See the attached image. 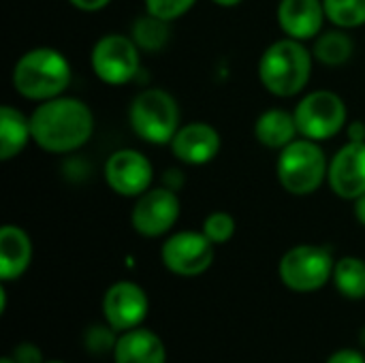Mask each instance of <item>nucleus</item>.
I'll list each match as a JSON object with an SVG mask.
<instances>
[{
    "label": "nucleus",
    "mask_w": 365,
    "mask_h": 363,
    "mask_svg": "<svg viewBox=\"0 0 365 363\" xmlns=\"http://www.w3.org/2000/svg\"><path fill=\"white\" fill-rule=\"evenodd\" d=\"M32 141L49 154H73L81 150L94 133L90 105L75 96L43 101L30 113Z\"/></svg>",
    "instance_id": "1"
},
{
    "label": "nucleus",
    "mask_w": 365,
    "mask_h": 363,
    "mask_svg": "<svg viewBox=\"0 0 365 363\" xmlns=\"http://www.w3.org/2000/svg\"><path fill=\"white\" fill-rule=\"evenodd\" d=\"M312 49H308L304 41L284 36L265 47L257 64V75L269 94L278 98H291L308 88L312 79Z\"/></svg>",
    "instance_id": "2"
},
{
    "label": "nucleus",
    "mask_w": 365,
    "mask_h": 363,
    "mask_svg": "<svg viewBox=\"0 0 365 363\" xmlns=\"http://www.w3.org/2000/svg\"><path fill=\"white\" fill-rule=\"evenodd\" d=\"M73 68L68 58L53 47H34L24 51L11 73L13 90L34 103L62 96L71 86Z\"/></svg>",
    "instance_id": "3"
},
{
    "label": "nucleus",
    "mask_w": 365,
    "mask_h": 363,
    "mask_svg": "<svg viewBox=\"0 0 365 363\" xmlns=\"http://www.w3.org/2000/svg\"><path fill=\"white\" fill-rule=\"evenodd\" d=\"M329 158L319 141L297 137L282 148L276 158V178L280 186L293 197H308L321 190L327 182Z\"/></svg>",
    "instance_id": "4"
},
{
    "label": "nucleus",
    "mask_w": 365,
    "mask_h": 363,
    "mask_svg": "<svg viewBox=\"0 0 365 363\" xmlns=\"http://www.w3.org/2000/svg\"><path fill=\"white\" fill-rule=\"evenodd\" d=\"M128 124L141 141L169 145L182 126L180 105L171 92L163 88H145L130 101Z\"/></svg>",
    "instance_id": "5"
},
{
    "label": "nucleus",
    "mask_w": 365,
    "mask_h": 363,
    "mask_svg": "<svg viewBox=\"0 0 365 363\" xmlns=\"http://www.w3.org/2000/svg\"><path fill=\"white\" fill-rule=\"evenodd\" d=\"M299 137L312 141H327L338 137L349 124V109L344 98L334 90H312L293 109Z\"/></svg>",
    "instance_id": "6"
},
{
    "label": "nucleus",
    "mask_w": 365,
    "mask_h": 363,
    "mask_svg": "<svg viewBox=\"0 0 365 363\" xmlns=\"http://www.w3.org/2000/svg\"><path fill=\"white\" fill-rule=\"evenodd\" d=\"M336 259L329 248L317 244H299L289 248L278 265L282 285L295 293H314L334 276Z\"/></svg>",
    "instance_id": "7"
},
{
    "label": "nucleus",
    "mask_w": 365,
    "mask_h": 363,
    "mask_svg": "<svg viewBox=\"0 0 365 363\" xmlns=\"http://www.w3.org/2000/svg\"><path fill=\"white\" fill-rule=\"evenodd\" d=\"M141 53L143 51L130 34L109 32L94 43L90 51V66L103 83L126 86L139 75Z\"/></svg>",
    "instance_id": "8"
},
{
    "label": "nucleus",
    "mask_w": 365,
    "mask_h": 363,
    "mask_svg": "<svg viewBox=\"0 0 365 363\" xmlns=\"http://www.w3.org/2000/svg\"><path fill=\"white\" fill-rule=\"evenodd\" d=\"M180 212L182 205L178 193L169 186H154L135 199L130 210V227L141 237H163L175 227Z\"/></svg>",
    "instance_id": "9"
},
{
    "label": "nucleus",
    "mask_w": 365,
    "mask_h": 363,
    "mask_svg": "<svg viewBox=\"0 0 365 363\" xmlns=\"http://www.w3.org/2000/svg\"><path fill=\"white\" fill-rule=\"evenodd\" d=\"M160 261L171 274L195 278L212 267L214 244L203 231H178L163 242Z\"/></svg>",
    "instance_id": "10"
},
{
    "label": "nucleus",
    "mask_w": 365,
    "mask_h": 363,
    "mask_svg": "<svg viewBox=\"0 0 365 363\" xmlns=\"http://www.w3.org/2000/svg\"><path fill=\"white\" fill-rule=\"evenodd\" d=\"M105 182L107 186L126 199H137L152 188L154 165L152 160L133 148H122L109 154L105 163Z\"/></svg>",
    "instance_id": "11"
},
{
    "label": "nucleus",
    "mask_w": 365,
    "mask_h": 363,
    "mask_svg": "<svg viewBox=\"0 0 365 363\" xmlns=\"http://www.w3.org/2000/svg\"><path fill=\"white\" fill-rule=\"evenodd\" d=\"M150 312V300L148 293L133 280H120L113 282L105 297H103V315L105 321L118 332H130L135 327H141Z\"/></svg>",
    "instance_id": "12"
},
{
    "label": "nucleus",
    "mask_w": 365,
    "mask_h": 363,
    "mask_svg": "<svg viewBox=\"0 0 365 363\" xmlns=\"http://www.w3.org/2000/svg\"><path fill=\"white\" fill-rule=\"evenodd\" d=\"M327 184L336 197L346 201L365 195V141H349L329 158Z\"/></svg>",
    "instance_id": "13"
},
{
    "label": "nucleus",
    "mask_w": 365,
    "mask_h": 363,
    "mask_svg": "<svg viewBox=\"0 0 365 363\" xmlns=\"http://www.w3.org/2000/svg\"><path fill=\"white\" fill-rule=\"evenodd\" d=\"M169 148L180 163L201 167L212 163L220 154L222 137L218 128L207 122H188L178 128Z\"/></svg>",
    "instance_id": "14"
},
{
    "label": "nucleus",
    "mask_w": 365,
    "mask_h": 363,
    "mask_svg": "<svg viewBox=\"0 0 365 363\" xmlns=\"http://www.w3.org/2000/svg\"><path fill=\"white\" fill-rule=\"evenodd\" d=\"M276 17L284 36L304 43L314 41L327 21L323 0H280Z\"/></svg>",
    "instance_id": "15"
},
{
    "label": "nucleus",
    "mask_w": 365,
    "mask_h": 363,
    "mask_svg": "<svg viewBox=\"0 0 365 363\" xmlns=\"http://www.w3.org/2000/svg\"><path fill=\"white\" fill-rule=\"evenodd\" d=\"M32 263V240L17 225L0 229V278L2 282L17 280Z\"/></svg>",
    "instance_id": "16"
},
{
    "label": "nucleus",
    "mask_w": 365,
    "mask_h": 363,
    "mask_svg": "<svg viewBox=\"0 0 365 363\" xmlns=\"http://www.w3.org/2000/svg\"><path fill=\"white\" fill-rule=\"evenodd\" d=\"M113 363H167V351L158 334L145 327H135L120 334Z\"/></svg>",
    "instance_id": "17"
},
{
    "label": "nucleus",
    "mask_w": 365,
    "mask_h": 363,
    "mask_svg": "<svg viewBox=\"0 0 365 363\" xmlns=\"http://www.w3.org/2000/svg\"><path fill=\"white\" fill-rule=\"evenodd\" d=\"M299 137V128L295 122L293 111L274 107L265 109L255 120V139L269 150H282Z\"/></svg>",
    "instance_id": "18"
},
{
    "label": "nucleus",
    "mask_w": 365,
    "mask_h": 363,
    "mask_svg": "<svg viewBox=\"0 0 365 363\" xmlns=\"http://www.w3.org/2000/svg\"><path fill=\"white\" fill-rule=\"evenodd\" d=\"M32 141L30 116H24L13 105L0 107V160L17 158Z\"/></svg>",
    "instance_id": "19"
},
{
    "label": "nucleus",
    "mask_w": 365,
    "mask_h": 363,
    "mask_svg": "<svg viewBox=\"0 0 365 363\" xmlns=\"http://www.w3.org/2000/svg\"><path fill=\"white\" fill-rule=\"evenodd\" d=\"M314 60L325 64V66H342L351 60L355 53V41L344 28H331L323 30L312 45Z\"/></svg>",
    "instance_id": "20"
},
{
    "label": "nucleus",
    "mask_w": 365,
    "mask_h": 363,
    "mask_svg": "<svg viewBox=\"0 0 365 363\" xmlns=\"http://www.w3.org/2000/svg\"><path fill=\"white\" fill-rule=\"evenodd\" d=\"M336 291L353 302L365 300V261L359 257H342L334 265Z\"/></svg>",
    "instance_id": "21"
},
{
    "label": "nucleus",
    "mask_w": 365,
    "mask_h": 363,
    "mask_svg": "<svg viewBox=\"0 0 365 363\" xmlns=\"http://www.w3.org/2000/svg\"><path fill=\"white\" fill-rule=\"evenodd\" d=\"M169 36H171L169 21L154 17L150 13H143L130 26V39L145 53H156V51L165 49V45L169 43Z\"/></svg>",
    "instance_id": "22"
},
{
    "label": "nucleus",
    "mask_w": 365,
    "mask_h": 363,
    "mask_svg": "<svg viewBox=\"0 0 365 363\" xmlns=\"http://www.w3.org/2000/svg\"><path fill=\"white\" fill-rule=\"evenodd\" d=\"M323 4L331 26L344 30L365 26V0H323Z\"/></svg>",
    "instance_id": "23"
},
{
    "label": "nucleus",
    "mask_w": 365,
    "mask_h": 363,
    "mask_svg": "<svg viewBox=\"0 0 365 363\" xmlns=\"http://www.w3.org/2000/svg\"><path fill=\"white\" fill-rule=\"evenodd\" d=\"M118 332L107 323V325H90L83 332V349L92 357H105L113 355L115 344H118Z\"/></svg>",
    "instance_id": "24"
},
{
    "label": "nucleus",
    "mask_w": 365,
    "mask_h": 363,
    "mask_svg": "<svg viewBox=\"0 0 365 363\" xmlns=\"http://www.w3.org/2000/svg\"><path fill=\"white\" fill-rule=\"evenodd\" d=\"M235 218L229 214V212H222V210H216L212 214L205 216L203 225H201V231L205 233V237L214 244V246H220V244H227L233 240L235 235Z\"/></svg>",
    "instance_id": "25"
},
{
    "label": "nucleus",
    "mask_w": 365,
    "mask_h": 363,
    "mask_svg": "<svg viewBox=\"0 0 365 363\" xmlns=\"http://www.w3.org/2000/svg\"><path fill=\"white\" fill-rule=\"evenodd\" d=\"M143 4H145V13L171 24L182 15H186L197 4V0H143Z\"/></svg>",
    "instance_id": "26"
},
{
    "label": "nucleus",
    "mask_w": 365,
    "mask_h": 363,
    "mask_svg": "<svg viewBox=\"0 0 365 363\" xmlns=\"http://www.w3.org/2000/svg\"><path fill=\"white\" fill-rule=\"evenodd\" d=\"M11 357L15 359V363H45L43 362V353L36 344L30 342H21L13 349Z\"/></svg>",
    "instance_id": "27"
},
{
    "label": "nucleus",
    "mask_w": 365,
    "mask_h": 363,
    "mask_svg": "<svg viewBox=\"0 0 365 363\" xmlns=\"http://www.w3.org/2000/svg\"><path fill=\"white\" fill-rule=\"evenodd\" d=\"M325 363H365V357L357 349H340Z\"/></svg>",
    "instance_id": "28"
},
{
    "label": "nucleus",
    "mask_w": 365,
    "mask_h": 363,
    "mask_svg": "<svg viewBox=\"0 0 365 363\" xmlns=\"http://www.w3.org/2000/svg\"><path fill=\"white\" fill-rule=\"evenodd\" d=\"M71 6H75L77 11H83V13H96V11H103L109 6L111 0H66Z\"/></svg>",
    "instance_id": "29"
},
{
    "label": "nucleus",
    "mask_w": 365,
    "mask_h": 363,
    "mask_svg": "<svg viewBox=\"0 0 365 363\" xmlns=\"http://www.w3.org/2000/svg\"><path fill=\"white\" fill-rule=\"evenodd\" d=\"M353 214H355L357 223L365 227V195H361L359 199L353 201Z\"/></svg>",
    "instance_id": "30"
},
{
    "label": "nucleus",
    "mask_w": 365,
    "mask_h": 363,
    "mask_svg": "<svg viewBox=\"0 0 365 363\" xmlns=\"http://www.w3.org/2000/svg\"><path fill=\"white\" fill-rule=\"evenodd\" d=\"M216 6H222V9H233V6H240L244 0H212Z\"/></svg>",
    "instance_id": "31"
},
{
    "label": "nucleus",
    "mask_w": 365,
    "mask_h": 363,
    "mask_svg": "<svg viewBox=\"0 0 365 363\" xmlns=\"http://www.w3.org/2000/svg\"><path fill=\"white\" fill-rule=\"evenodd\" d=\"M4 306H6V291L4 287H0V312H4Z\"/></svg>",
    "instance_id": "32"
},
{
    "label": "nucleus",
    "mask_w": 365,
    "mask_h": 363,
    "mask_svg": "<svg viewBox=\"0 0 365 363\" xmlns=\"http://www.w3.org/2000/svg\"><path fill=\"white\" fill-rule=\"evenodd\" d=\"M359 342H361V347H365V327H361V332H359Z\"/></svg>",
    "instance_id": "33"
},
{
    "label": "nucleus",
    "mask_w": 365,
    "mask_h": 363,
    "mask_svg": "<svg viewBox=\"0 0 365 363\" xmlns=\"http://www.w3.org/2000/svg\"><path fill=\"white\" fill-rule=\"evenodd\" d=\"M0 363H15V359H13V357L9 355V357H2V362H0Z\"/></svg>",
    "instance_id": "34"
},
{
    "label": "nucleus",
    "mask_w": 365,
    "mask_h": 363,
    "mask_svg": "<svg viewBox=\"0 0 365 363\" xmlns=\"http://www.w3.org/2000/svg\"><path fill=\"white\" fill-rule=\"evenodd\" d=\"M45 363H64V362H45Z\"/></svg>",
    "instance_id": "35"
}]
</instances>
